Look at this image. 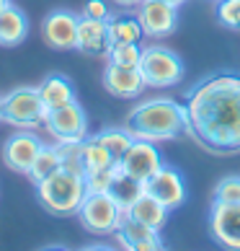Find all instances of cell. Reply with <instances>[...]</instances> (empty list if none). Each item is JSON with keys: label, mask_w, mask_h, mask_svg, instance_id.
<instances>
[{"label": "cell", "mask_w": 240, "mask_h": 251, "mask_svg": "<svg viewBox=\"0 0 240 251\" xmlns=\"http://www.w3.org/2000/svg\"><path fill=\"white\" fill-rule=\"evenodd\" d=\"M186 132L217 155L240 153V73L219 70L196 80L186 94Z\"/></svg>", "instance_id": "6da1fadb"}, {"label": "cell", "mask_w": 240, "mask_h": 251, "mask_svg": "<svg viewBox=\"0 0 240 251\" xmlns=\"http://www.w3.org/2000/svg\"><path fill=\"white\" fill-rule=\"evenodd\" d=\"M124 127L132 132L134 140H150V143L173 140V137L186 132L189 127L186 106L168 96L145 99L127 114Z\"/></svg>", "instance_id": "7a4b0ae2"}, {"label": "cell", "mask_w": 240, "mask_h": 251, "mask_svg": "<svg viewBox=\"0 0 240 251\" xmlns=\"http://www.w3.org/2000/svg\"><path fill=\"white\" fill-rule=\"evenodd\" d=\"M86 176L72 174L67 169L54 171L49 179L36 184V197H39L42 207L54 218H72L78 215L83 200H86Z\"/></svg>", "instance_id": "3957f363"}, {"label": "cell", "mask_w": 240, "mask_h": 251, "mask_svg": "<svg viewBox=\"0 0 240 251\" xmlns=\"http://www.w3.org/2000/svg\"><path fill=\"white\" fill-rule=\"evenodd\" d=\"M47 109L36 86H18L0 96V119L16 129H36L44 125Z\"/></svg>", "instance_id": "277c9868"}, {"label": "cell", "mask_w": 240, "mask_h": 251, "mask_svg": "<svg viewBox=\"0 0 240 251\" xmlns=\"http://www.w3.org/2000/svg\"><path fill=\"white\" fill-rule=\"evenodd\" d=\"M140 73L147 88H171L183 78L186 68L173 50L163 47V44H147V47H142Z\"/></svg>", "instance_id": "5b68a950"}, {"label": "cell", "mask_w": 240, "mask_h": 251, "mask_svg": "<svg viewBox=\"0 0 240 251\" xmlns=\"http://www.w3.org/2000/svg\"><path fill=\"white\" fill-rule=\"evenodd\" d=\"M78 220L93 236H114L124 220V210L109 192H88L78 210Z\"/></svg>", "instance_id": "8992f818"}, {"label": "cell", "mask_w": 240, "mask_h": 251, "mask_svg": "<svg viewBox=\"0 0 240 251\" xmlns=\"http://www.w3.org/2000/svg\"><path fill=\"white\" fill-rule=\"evenodd\" d=\"M44 129L54 143L86 140L88 137V114L78 101H70L65 106L49 109L44 117Z\"/></svg>", "instance_id": "52a82bcc"}, {"label": "cell", "mask_w": 240, "mask_h": 251, "mask_svg": "<svg viewBox=\"0 0 240 251\" xmlns=\"http://www.w3.org/2000/svg\"><path fill=\"white\" fill-rule=\"evenodd\" d=\"M78 21L80 16L67 11V8H54L42 21V36L47 47L57 52H70L78 44Z\"/></svg>", "instance_id": "ba28073f"}, {"label": "cell", "mask_w": 240, "mask_h": 251, "mask_svg": "<svg viewBox=\"0 0 240 251\" xmlns=\"http://www.w3.org/2000/svg\"><path fill=\"white\" fill-rule=\"evenodd\" d=\"M137 21H140L145 36L150 39H165L178 26V8L163 0H142L137 5Z\"/></svg>", "instance_id": "9c48e42d"}, {"label": "cell", "mask_w": 240, "mask_h": 251, "mask_svg": "<svg viewBox=\"0 0 240 251\" xmlns=\"http://www.w3.org/2000/svg\"><path fill=\"white\" fill-rule=\"evenodd\" d=\"M145 192L153 194L155 200H160L168 210L181 207V204L186 202V197H189L183 174L176 169V166H165V163L145 181Z\"/></svg>", "instance_id": "30bf717a"}, {"label": "cell", "mask_w": 240, "mask_h": 251, "mask_svg": "<svg viewBox=\"0 0 240 251\" xmlns=\"http://www.w3.org/2000/svg\"><path fill=\"white\" fill-rule=\"evenodd\" d=\"M39 148H42V137L36 135V129H18V132H13L3 143L0 155H3V163L11 171L26 176L29 169H31V163H34V158H36V153H39Z\"/></svg>", "instance_id": "8fae6325"}, {"label": "cell", "mask_w": 240, "mask_h": 251, "mask_svg": "<svg viewBox=\"0 0 240 251\" xmlns=\"http://www.w3.org/2000/svg\"><path fill=\"white\" fill-rule=\"evenodd\" d=\"M209 233L219 246L240 251V204H227V202L212 204Z\"/></svg>", "instance_id": "7c38bea8"}, {"label": "cell", "mask_w": 240, "mask_h": 251, "mask_svg": "<svg viewBox=\"0 0 240 251\" xmlns=\"http://www.w3.org/2000/svg\"><path fill=\"white\" fill-rule=\"evenodd\" d=\"M119 166H122L129 176H134V179H140L145 184L163 166V155H160V151H158V145H155V143H150V140H134L132 145H129V151L122 155Z\"/></svg>", "instance_id": "4fadbf2b"}, {"label": "cell", "mask_w": 240, "mask_h": 251, "mask_svg": "<svg viewBox=\"0 0 240 251\" xmlns=\"http://www.w3.org/2000/svg\"><path fill=\"white\" fill-rule=\"evenodd\" d=\"M75 50L88 57H104L111 50V39H109V21L106 18H88L80 16L78 21V44Z\"/></svg>", "instance_id": "5bb4252c"}, {"label": "cell", "mask_w": 240, "mask_h": 251, "mask_svg": "<svg viewBox=\"0 0 240 251\" xmlns=\"http://www.w3.org/2000/svg\"><path fill=\"white\" fill-rule=\"evenodd\" d=\"M101 83L114 99H137L147 88L140 68H122V65L111 62H106Z\"/></svg>", "instance_id": "9a60e30c"}, {"label": "cell", "mask_w": 240, "mask_h": 251, "mask_svg": "<svg viewBox=\"0 0 240 251\" xmlns=\"http://www.w3.org/2000/svg\"><path fill=\"white\" fill-rule=\"evenodd\" d=\"M116 244L122 249H129V251H158L163 249V238H160V230H155L150 226H142L132 218L122 220V226L116 228Z\"/></svg>", "instance_id": "2e32d148"}, {"label": "cell", "mask_w": 240, "mask_h": 251, "mask_svg": "<svg viewBox=\"0 0 240 251\" xmlns=\"http://www.w3.org/2000/svg\"><path fill=\"white\" fill-rule=\"evenodd\" d=\"M168 207L160 202V200H155L153 194H147L142 192L140 197H137L129 207L124 210V215L127 218H132L137 223H142V226H150L155 230H163V226L168 223Z\"/></svg>", "instance_id": "e0dca14e"}, {"label": "cell", "mask_w": 240, "mask_h": 251, "mask_svg": "<svg viewBox=\"0 0 240 251\" xmlns=\"http://www.w3.org/2000/svg\"><path fill=\"white\" fill-rule=\"evenodd\" d=\"M36 88H39L42 104H44L47 111L57 109V106H65V104H70V101H78V94H75L72 80L67 75H62V73H49V75L44 78Z\"/></svg>", "instance_id": "ac0fdd59"}, {"label": "cell", "mask_w": 240, "mask_h": 251, "mask_svg": "<svg viewBox=\"0 0 240 251\" xmlns=\"http://www.w3.org/2000/svg\"><path fill=\"white\" fill-rule=\"evenodd\" d=\"M29 36V16L16 3L0 11V47H18Z\"/></svg>", "instance_id": "d6986e66"}, {"label": "cell", "mask_w": 240, "mask_h": 251, "mask_svg": "<svg viewBox=\"0 0 240 251\" xmlns=\"http://www.w3.org/2000/svg\"><path fill=\"white\" fill-rule=\"evenodd\" d=\"M62 169V161H60V153H57V145L54 143H42L39 148V153H36L34 158V163H31V169H29V181L34 184H42L44 179H49V176L54 171H60Z\"/></svg>", "instance_id": "ffe728a7"}, {"label": "cell", "mask_w": 240, "mask_h": 251, "mask_svg": "<svg viewBox=\"0 0 240 251\" xmlns=\"http://www.w3.org/2000/svg\"><path fill=\"white\" fill-rule=\"evenodd\" d=\"M142 192H145V184H142L140 179H134V176H129L122 166H116V176H114V181H111V189H109V194L116 200L119 207L127 210Z\"/></svg>", "instance_id": "44dd1931"}, {"label": "cell", "mask_w": 240, "mask_h": 251, "mask_svg": "<svg viewBox=\"0 0 240 251\" xmlns=\"http://www.w3.org/2000/svg\"><path fill=\"white\" fill-rule=\"evenodd\" d=\"M109 39L111 44H132V42H142L145 31L137 16H109Z\"/></svg>", "instance_id": "7402d4cb"}, {"label": "cell", "mask_w": 240, "mask_h": 251, "mask_svg": "<svg viewBox=\"0 0 240 251\" xmlns=\"http://www.w3.org/2000/svg\"><path fill=\"white\" fill-rule=\"evenodd\" d=\"M96 140L104 145L109 151V155L119 163L122 155L129 151V145L134 143V137H132V132H129L127 127H104L101 132H96Z\"/></svg>", "instance_id": "603a6c76"}, {"label": "cell", "mask_w": 240, "mask_h": 251, "mask_svg": "<svg viewBox=\"0 0 240 251\" xmlns=\"http://www.w3.org/2000/svg\"><path fill=\"white\" fill-rule=\"evenodd\" d=\"M116 161L104 145L96 140V135H88L83 140V166H86V174L88 171H96V169H106V166H114Z\"/></svg>", "instance_id": "cb8c5ba5"}, {"label": "cell", "mask_w": 240, "mask_h": 251, "mask_svg": "<svg viewBox=\"0 0 240 251\" xmlns=\"http://www.w3.org/2000/svg\"><path fill=\"white\" fill-rule=\"evenodd\" d=\"M62 161V169L72 174L86 176V166H83V140H70V143H54Z\"/></svg>", "instance_id": "d4e9b609"}, {"label": "cell", "mask_w": 240, "mask_h": 251, "mask_svg": "<svg viewBox=\"0 0 240 251\" xmlns=\"http://www.w3.org/2000/svg\"><path fill=\"white\" fill-rule=\"evenodd\" d=\"M140 57H142L140 42H132V44H111V50H109V54H106V62L122 65V68H140Z\"/></svg>", "instance_id": "484cf974"}, {"label": "cell", "mask_w": 240, "mask_h": 251, "mask_svg": "<svg viewBox=\"0 0 240 251\" xmlns=\"http://www.w3.org/2000/svg\"><path fill=\"white\" fill-rule=\"evenodd\" d=\"M215 202H227V204H240V176L230 174L222 176L215 187Z\"/></svg>", "instance_id": "4316f807"}, {"label": "cell", "mask_w": 240, "mask_h": 251, "mask_svg": "<svg viewBox=\"0 0 240 251\" xmlns=\"http://www.w3.org/2000/svg\"><path fill=\"white\" fill-rule=\"evenodd\" d=\"M217 21L230 31H240V0H217Z\"/></svg>", "instance_id": "83f0119b"}, {"label": "cell", "mask_w": 240, "mask_h": 251, "mask_svg": "<svg viewBox=\"0 0 240 251\" xmlns=\"http://www.w3.org/2000/svg\"><path fill=\"white\" fill-rule=\"evenodd\" d=\"M116 166H106V169H96V171H88L86 174V189L88 192H109L111 189V181L116 176Z\"/></svg>", "instance_id": "f1b7e54d"}, {"label": "cell", "mask_w": 240, "mask_h": 251, "mask_svg": "<svg viewBox=\"0 0 240 251\" xmlns=\"http://www.w3.org/2000/svg\"><path fill=\"white\" fill-rule=\"evenodd\" d=\"M83 16L88 18H109V5L104 0H88L86 5H83Z\"/></svg>", "instance_id": "f546056e"}, {"label": "cell", "mask_w": 240, "mask_h": 251, "mask_svg": "<svg viewBox=\"0 0 240 251\" xmlns=\"http://www.w3.org/2000/svg\"><path fill=\"white\" fill-rule=\"evenodd\" d=\"M114 3H116L119 8H137L142 0H114Z\"/></svg>", "instance_id": "4dcf8cb0"}, {"label": "cell", "mask_w": 240, "mask_h": 251, "mask_svg": "<svg viewBox=\"0 0 240 251\" xmlns=\"http://www.w3.org/2000/svg\"><path fill=\"white\" fill-rule=\"evenodd\" d=\"M163 3H171V5H176V8H181L183 3H186V0H163Z\"/></svg>", "instance_id": "1f68e13d"}, {"label": "cell", "mask_w": 240, "mask_h": 251, "mask_svg": "<svg viewBox=\"0 0 240 251\" xmlns=\"http://www.w3.org/2000/svg\"><path fill=\"white\" fill-rule=\"evenodd\" d=\"M11 3H13V0H0V11H3L5 5H11Z\"/></svg>", "instance_id": "d6a6232c"}, {"label": "cell", "mask_w": 240, "mask_h": 251, "mask_svg": "<svg viewBox=\"0 0 240 251\" xmlns=\"http://www.w3.org/2000/svg\"><path fill=\"white\" fill-rule=\"evenodd\" d=\"M0 122H3V119H0Z\"/></svg>", "instance_id": "836d02e7"}]
</instances>
